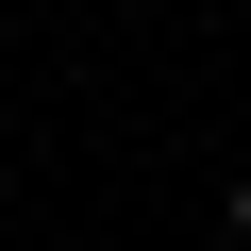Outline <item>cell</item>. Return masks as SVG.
<instances>
[{
    "mask_svg": "<svg viewBox=\"0 0 251 251\" xmlns=\"http://www.w3.org/2000/svg\"><path fill=\"white\" fill-rule=\"evenodd\" d=\"M218 218H234V234H251V168H234V201H218Z\"/></svg>",
    "mask_w": 251,
    "mask_h": 251,
    "instance_id": "obj_1",
    "label": "cell"
}]
</instances>
